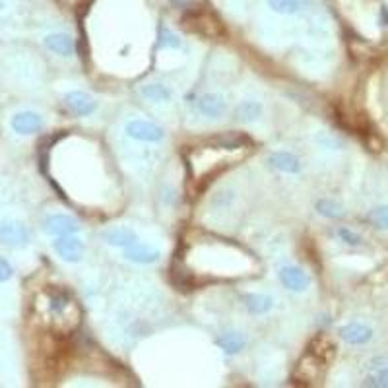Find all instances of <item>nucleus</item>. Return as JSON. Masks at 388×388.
Instances as JSON below:
<instances>
[{
    "label": "nucleus",
    "instance_id": "1",
    "mask_svg": "<svg viewBox=\"0 0 388 388\" xmlns=\"http://www.w3.org/2000/svg\"><path fill=\"white\" fill-rule=\"evenodd\" d=\"M336 353V346L332 344L328 336H318L317 340L310 342L309 350L303 357L299 360L293 373V379L303 384H315L323 379V374L328 369V363Z\"/></svg>",
    "mask_w": 388,
    "mask_h": 388
},
{
    "label": "nucleus",
    "instance_id": "2",
    "mask_svg": "<svg viewBox=\"0 0 388 388\" xmlns=\"http://www.w3.org/2000/svg\"><path fill=\"white\" fill-rule=\"evenodd\" d=\"M184 26H189L194 33H200L204 37H219L224 33V26L219 18L210 12V10H194L184 16Z\"/></svg>",
    "mask_w": 388,
    "mask_h": 388
},
{
    "label": "nucleus",
    "instance_id": "3",
    "mask_svg": "<svg viewBox=\"0 0 388 388\" xmlns=\"http://www.w3.org/2000/svg\"><path fill=\"white\" fill-rule=\"evenodd\" d=\"M127 136L132 138L136 142H148V144H159V142L165 138V130H163L159 125L155 122H148V120H128L127 127Z\"/></svg>",
    "mask_w": 388,
    "mask_h": 388
},
{
    "label": "nucleus",
    "instance_id": "4",
    "mask_svg": "<svg viewBox=\"0 0 388 388\" xmlns=\"http://www.w3.org/2000/svg\"><path fill=\"white\" fill-rule=\"evenodd\" d=\"M53 248L61 261L68 262V264H76L82 261V256L85 253L84 241L76 237V235H63L57 237V241L53 243Z\"/></svg>",
    "mask_w": 388,
    "mask_h": 388
},
{
    "label": "nucleus",
    "instance_id": "5",
    "mask_svg": "<svg viewBox=\"0 0 388 388\" xmlns=\"http://www.w3.org/2000/svg\"><path fill=\"white\" fill-rule=\"evenodd\" d=\"M194 109L198 113L204 115L208 119H219L224 117L227 111V101L221 93L208 92L198 95L196 101H194Z\"/></svg>",
    "mask_w": 388,
    "mask_h": 388
},
{
    "label": "nucleus",
    "instance_id": "6",
    "mask_svg": "<svg viewBox=\"0 0 388 388\" xmlns=\"http://www.w3.org/2000/svg\"><path fill=\"white\" fill-rule=\"evenodd\" d=\"M363 387L373 388H388V357L379 355L369 361L365 367V377H363Z\"/></svg>",
    "mask_w": 388,
    "mask_h": 388
},
{
    "label": "nucleus",
    "instance_id": "7",
    "mask_svg": "<svg viewBox=\"0 0 388 388\" xmlns=\"http://www.w3.org/2000/svg\"><path fill=\"white\" fill-rule=\"evenodd\" d=\"M43 229L49 235L63 237V235H76V233H80V224L72 216H66V214H53V216L45 218Z\"/></svg>",
    "mask_w": 388,
    "mask_h": 388
},
{
    "label": "nucleus",
    "instance_id": "8",
    "mask_svg": "<svg viewBox=\"0 0 388 388\" xmlns=\"http://www.w3.org/2000/svg\"><path fill=\"white\" fill-rule=\"evenodd\" d=\"M101 239L105 241L107 245L117 248H128L138 243V233L132 229V227L119 226V227H109L105 231L101 233Z\"/></svg>",
    "mask_w": 388,
    "mask_h": 388
},
{
    "label": "nucleus",
    "instance_id": "9",
    "mask_svg": "<svg viewBox=\"0 0 388 388\" xmlns=\"http://www.w3.org/2000/svg\"><path fill=\"white\" fill-rule=\"evenodd\" d=\"M340 338L350 346H365L374 338V332L371 326L363 323H350L340 328Z\"/></svg>",
    "mask_w": 388,
    "mask_h": 388
},
{
    "label": "nucleus",
    "instance_id": "10",
    "mask_svg": "<svg viewBox=\"0 0 388 388\" xmlns=\"http://www.w3.org/2000/svg\"><path fill=\"white\" fill-rule=\"evenodd\" d=\"M10 127L16 135H36L43 128V117L39 113H33V111H21L10 119Z\"/></svg>",
    "mask_w": 388,
    "mask_h": 388
},
{
    "label": "nucleus",
    "instance_id": "11",
    "mask_svg": "<svg viewBox=\"0 0 388 388\" xmlns=\"http://www.w3.org/2000/svg\"><path fill=\"white\" fill-rule=\"evenodd\" d=\"M0 241L6 247H21L29 241V229L20 221H4L0 227Z\"/></svg>",
    "mask_w": 388,
    "mask_h": 388
},
{
    "label": "nucleus",
    "instance_id": "12",
    "mask_svg": "<svg viewBox=\"0 0 388 388\" xmlns=\"http://www.w3.org/2000/svg\"><path fill=\"white\" fill-rule=\"evenodd\" d=\"M64 101L72 113L78 115V117H90L98 109V101L85 92H68Z\"/></svg>",
    "mask_w": 388,
    "mask_h": 388
},
{
    "label": "nucleus",
    "instance_id": "13",
    "mask_svg": "<svg viewBox=\"0 0 388 388\" xmlns=\"http://www.w3.org/2000/svg\"><path fill=\"white\" fill-rule=\"evenodd\" d=\"M125 258L135 264H155V262L162 258V251L159 248L150 247V245H142V243H136L132 247H128L122 251Z\"/></svg>",
    "mask_w": 388,
    "mask_h": 388
},
{
    "label": "nucleus",
    "instance_id": "14",
    "mask_svg": "<svg viewBox=\"0 0 388 388\" xmlns=\"http://www.w3.org/2000/svg\"><path fill=\"white\" fill-rule=\"evenodd\" d=\"M280 282L283 283L285 290L301 293V291L309 288V276L305 274L301 268H297V266H283L280 270Z\"/></svg>",
    "mask_w": 388,
    "mask_h": 388
},
{
    "label": "nucleus",
    "instance_id": "15",
    "mask_svg": "<svg viewBox=\"0 0 388 388\" xmlns=\"http://www.w3.org/2000/svg\"><path fill=\"white\" fill-rule=\"evenodd\" d=\"M268 162L280 173H288V175L301 173V163H299V159L293 154H288V152H276V154L270 155Z\"/></svg>",
    "mask_w": 388,
    "mask_h": 388
},
{
    "label": "nucleus",
    "instance_id": "16",
    "mask_svg": "<svg viewBox=\"0 0 388 388\" xmlns=\"http://www.w3.org/2000/svg\"><path fill=\"white\" fill-rule=\"evenodd\" d=\"M45 47L58 57H70L74 53V41L66 33H49L45 37Z\"/></svg>",
    "mask_w": 388,
    "mask_h": 388
},
{
    "label": "nucleus",
    "instance_id": "17",
    "mask_svg": "<svg viewBox=\"0 0 388 388\" xmlns=\"http://www.w3.org/2000/svg\"><path fill=\"white\" fill-rule=\"evenodd\" d=\"M216 344H218L221 350L229 355H235V353H239L243 347L247 346V338L241 334V332H226V334H221L218 340H216Z\"/></svg>",
    "mask_w": 388,
    "mask_h": 388
},
{
    "label": "nucleus",
    "instance_id": "18",
    "mask_svg": "<svg viewBox=\"0 0 388 388\" xmlns=\"http://www.w3.org/2000/svg\"><path fill=\"white\" fill-rule=\"evenodd\" d=\"M268 6L278 14H299L310 6V0H268Z\"/></svg>",
    "mask_w": 388,
    "mask_h": 388
},
{
    "label": "nucleus",
    "instance_id": "19",
    "mask_svg": "<svg viewBox=\"0 0 388 388\" xmlns=\"http://www.w3.org/2000/svg\"><path fill=\"white\" fill-rule=\"evenodd\" d=\"M245 307H247L253 315H266L274 307V299L264 293H248L245 295Z\"/></svg>",
    "mask_w": 388,
    "mask_h": 388
},
{
    "label": "nucleus",
    "instance_id": "20",
    "mask_svg": "<svg viewBox=\"0 0 388 388\" xmlns=\"http://www.w3.org/2000/svg\"><path fill=\"white\" fill-rule=\"evenodd\" d=\"M140 93L148 101H155V103H163V101H169L173 98V90H171L169 85L159 84V82H155V84H144L140 88Z\"/></svg>",
    "mask_w": 388,
    "mask_h": 388
},
{
    "label": "nucleus",
    "instance_id": "21",
    "mask_svg": "<svg viewBox=\"0 0 388 388\" xmlns=\"http://www.w3.org/2000/svg\"><path fill=\"white\" fill-rule=\"evenodd\" d=\"M262 105L258 101H243L237 109V117L243 122H254V120L261 119Z\"/></svg>",
    "mask_w": 388,
    "mask_h": 388
},
{
    "label": "nucleus",
    "instance_id": "22",
    "mask_svg": "<svg viewBox=\"0 0 388 388\" xmlns=\"http://www.w3.org/2000/svg\"><path fill=\"white\" fill-rule=\"evenodd\" d=\"M317 212L320 216H326V218H340V216H344V208L338 202L326 198V200H318L317 202Z\"/></svg>",
    "mask_w": 388,
    "mask_h": 388
},
{
    "label": "nucleus",
    "instance_id": "23",
    "mask_svg": "<svg viewBox=\"0 0 388 388\" xmlns=\"http://www.w3.org/2000/svg\"><path fill=\"white\" fill-rule=\"evenodd\" d=\"M369 219H371V224H373L377 229L387 231L388 229V204L377 206L374 210H371V214H369Z\"/></svg>",
    "mask_w": 388,
    "mask_h": 388
},
{
    "label": "nucleus",
    "instance_id": "24",
    "mask_svg": "<svg viewBox=\"0 0 388 388\" xmlns=\"http://www.w3.org/2000/svg\"><path fill=\"white\" fill-rule=\"evenodd\" d=\"M159 47H165V49H179V47H181V39H179L177 33L169 31V29H162Z\"/></svg>",
    "mask_w": 388,
    "mask_h": 388
},
{
    "label": "nucleus",
    "instance_id": "25",
    "mask_svg": "<svg viewBox=\"0 0 388 388\" xmlns=\"http://www.w3.org/2000/svg\"><path fill=\"white\" fill-rule=\"evenodd\" d=\"M336 235H338V239L342 243H346V245H352V247H360L361 245V237L357 233H353L352 229H347V227H338L336 229Z\"/></svg>",
    "mask_w": 388,
    "mask_h": 388
},
{
    "label": "nucleus",
    "instance_id": "26",
    "mask_svg": "<svg viewBox=\"0 0 388 388\" xmlns=\"http://www.w3.org/2000/svg\"><path fill=\"white\" fill-rule=\"evenodd\" d=\"M216 142L221 144L226 150H233V148H239V146H243V144L247 142V138H243V136L224 135V136H219V138H216Z\"/></svg>",
    "mask_w": 388,
    "mask_h": 388
},
{
    "label": "nucleus",
    "instance_id": "27",
    "mask_svg": "<svg viewBox=\"0 0 388 388\" xmlns=\"http://www.w3.org/2000/svg\"><path fill=\"white\" fill-rule=\"evenodd\" d=\"M0 282H8L10 280V276H12V266L8 264L6 258H0Z\"/></svg>",
    "mask_w": 388,
    "mask_h": 388
}]
</instances>
